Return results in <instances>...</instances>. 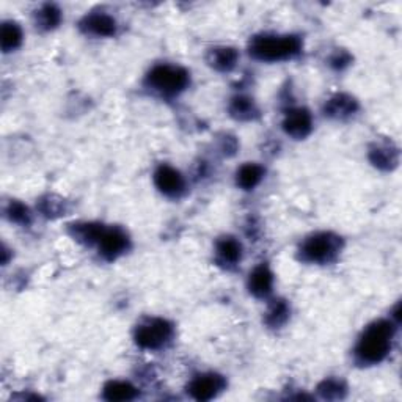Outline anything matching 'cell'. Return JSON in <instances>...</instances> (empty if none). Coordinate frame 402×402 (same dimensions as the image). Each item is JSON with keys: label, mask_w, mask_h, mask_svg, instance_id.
<instances>
[{"label": "cell", "mask_w": 402, "mask_h": 402, "mask_svg": "<svg viewBox=\"0 0 402 402\" xmlns=\"http://www.w3.org/2000/svg\"><path fill=\"white\" fill-rule=\"evenodd\" d=\"M82 25L85 27L87 32L96 36H112L116 32V21L112 16L106 15V13H93V15H88L83 19Z\"/></svg>", "instance_id": "11"}, {"label": "cell", "mask_w": 402, "mask_h": 402, "mask_svg": "<svg viewBox=\"0 0 402 402\" xmlns=\"http://www.w3.org/2000/svg\"><path fill=\"white\" fill-rule=\"evenodd\" d=\"M146 83L155 92L165 96H173L183 92L189 83V73L179 67L159 64L148 74Z\"/></svg>", "instance_id": "4"}, {"label": "cell", "mask_w": 402, "mask_h": 402, "mask_svg": "<svg viewBox=\"0 0 402 402\" xmlns=\"http://www.w3.org/2000/svg\"><path fill=\"white\" fill-rule=\"evenodd\" d=\"M129 239L126 233L120 228H104L98 239L99 253L106 259H115L127 250Z\"/></svg>", "instance_id": "7"}, {"label": "cell", "mask_w": 402, "mask_h": 402, "mask_svg": "<svg viewBox=\"0 0 402 402\" xmlns=\"http://www.w3.org/2000/svg\"><path fill=\"white\" fill-rule=\"evenodd\" d=\"M319 391L324 398H328V399L341 398L342 393H345V385H342L340 380L330 379V380L324 382V384L319 387Z\"/></svg>", "instance_id": "22"}, {"label": "cell", "mask_w": 402, "mask_h": 402, "mask_svg": "<svg viewBox=\"0 0 402 402\" xmlns=\"http://www.w3.org/2000/svg\"><path fill=\"white\" fill-rule=\"evenodd\" d=\"M60 10L54 5H44L40 13H38V21H40L41 27L44 29H54L55 25L60 22Z\"/></svg>", "instance_id": "20"}, {"label": "cell", "mask_w": 402, "mask_h": 402, "mask_svg": "<svg viewBox=\"0 0 402 402\" xmlns=\"http://www.w3.org/2000/svg\"><path fill=\"white\" fill-rule=\"evenodd\" d=\"M173 336V327L165 319L153 317L141 322L135 328V342L144 349H160L164 347Z\"/></svg>", "instance_id": "5"}, {"label": "cell", "mask_w": 402, "mask_h": 402, "mask_svg": "<svg viewBox=\"0 0 402 402\" xmlns=\"http://www.w3.org/2000/svg\"><path fill=\"white\" fill-rule=\"evenodd\" d=\"M341 250V241L332 233H317L302 244L300 256L303 261L326 264L333 261Z\"/></svg>", "instance_id": "3"}, {"label": "cell", "mask_w": 402, "mask_h": 402, "mask_svg": "<svg viewBox=\"0 0 402 402\" xmlns=\"http://www.w3.org/2000/svg\"><path fill=\"white\" fill-rule=\"evenodd\" d=\"M8 217L16 223H29L30 222V212L27 207L18 201H13L8 207Z\"/></svg>", "instance_id": "23"}, {"label": "cell", "mask_w": 402, "mask_h": 402, "mask_svg": "<svg viewBox=\"0 0 402 402\" xmlns=\"http://www.w3.org/2000/svg\"><path fill=\"white\" fill-rule=\"evenodd\" d=\"M137 396V388L129 382L113 380L104 387V399L107 401H131Z\"/></svg>", "instance_id": "14"}, {"label": "cell", "mask_w": 402, "mask_h": 402, "mask_svg": "<svg viewBox=\"0 0 402 402\" xmlns=\"http://www.w3.org/2000/svg\"><path fill=\"white\" fill-rule=\"evenodd\" d=\"M207 62L219 71H230L237 62V52L233 48H216L209 52Z\"/></svg>", "instance_id": "15"}, {"label": "cell", "mask_w": 402, "mask_h": 402, "mask_svg": "<svg viewBox=\"0 0 402 402\" xmlns=\"http://www.w3.org/2000/svg\"><path fill=\"white\" fill-rule=\"evenodd\" d=\"M311 126H313V118H311L308 110L305 109H293L283 121L284 132L294 139L307 137L311 131Z\"/></svg>", "instance_id": "9"}, {"label": "cell", "mask_w": 402, "mask_h": 402, "mask_svg": "<svg viewBox=\"0 0 402 402\" xmlns=\"http://www.w3.org/2000/svg\"><path fill=\"white\" fill-rule=\"evenodd\" d=\"M288 314H289L288 305L282 300L275 302L269 310L268 317H265V322H268L272 327L282 326V324L288 319Z\"/></svg>", "instance_id": "21"}, {"label": "cell", "mask_w": 402, "mask_h": 402, "mask_svg": "<svg viewBox=\"0 0 402 402\" xmlns=\"http://www.w3.org/2000/svg\"><path fill=\"white\" fill-rule=\"evenodd\" d=\"M230 110L236 118H241V120H250L253 118V115L256 113L255 102H253L250 98H245V96H237V98L233 99Z\"/></svg>", "instance_id": "19"}, {"label": "cell", "mask_w": 402, "mask_h": 402, "mask_svg": "<svg viewBox=\"0 0 402 402\" xmlns=\"http://www.w3.org/2000/svg\"><path fill=\"white\" fill-rule=\"evenodd\" d=\"M217 259L225 265H235L242 258V245L235 237H223L217 242Z\"/></svg>", "instance_id": "12"}, {"label": "cell", "mask_w": 402, "mask_h": 402, "mask_svg": "<svg viewBox=\"0 0 402 402\" xmlns=\"http://www.w3.org/2000/svg\"><path fill=\"white\" fill-rule=\"evenodd\" d=\"M371 160H373L374 165L388 170V168L396 165L398 151L393 150V148H388V146H377L374 151H371Z\"/></svg>", "instance_id": "18"}, {"label": "cell", "mask_w": 402, "mask_h": 402, "mask_svg": "<svg viewBox=\"0 0 402 402\" xmlns=\"http://www.w3.org/2000/svg\"><path fill=\"white\" fill-rule=\"evenodd\" d=\"M274 288V274H272L268 265H258L253 269L249 278V289L253 296L268 297Z\"/></svg>", "instance_id": "10"}, {"label": "cell", "mask_w": 402, "mask_h": 402, "mask_svg": "<svg viewBox=\"0 0 402 402\" xmlns=\"http://www.w3.org/2000/svg\"><path fill=\"white\" fill-rule=\"evenodd\" d=\"M394 326L391 321H375L365 328L355 347V356L366 365L380 363L391 349Z\"/></svg>", "instance_id": "1"}, {"label": "cell", "mask_w": 402, "mask_h": 402, "mask_svg": "<svg viewBox=\"0 0 402 402\" xmlns=\"http://www.w3.org/2000/svg\"><path fill=\"white\" fill-rule=\"evenodd\" d=\"M300 50V40L297 36L286 35H263L251 41L250 52L259 60L282 62L294 57Z\"/></svg>", "instance_id": "2"}, {"label": "cell", "mask_w": 402, "mask_h": 402, "mask_svg": "<svg viewBox=\"0 0 402 402\" xmlns=\"http://www.w3.org/2000/svg\"><path fill=\"white\" fill-rule=\"evenodd\" d=\"M356 101L347 95H338L330 99L326 106V112L335 118H342V116L352 115L356 110Z\"/></svg>", "instance_id": "16"}, {"label": "cell", "mask_w": 402, "mask_h": 402, "mask_svg": "<svg viewBox=\"0 0 402 402\" xmlns=\"http://www.w3.org/2000/svg\"><path fill=\"white\" fill-rule=\"evenodd\" d=\"M264 176V168L258 164H245L237 170L236 181L237 186L242 187L244 190H251L261 183Z\"/></svg>", "instance_id": "13"}, {"label": "cell", "mask_w": 402, "mask_h": 402, "mask_svg": "<svg viewBox=\"0 0 402 402\" xmlns=\"http://www.w3.org/2000/svg\"><path fill=\"white\" fill-rule=\"evenodd\" d=\"M4 52H11L22 41V30L16 22H5L2 25V35H0Z\"/></svg>", "instance_id": "17"}, {"label": "cell", "mask_w": 402, "mask_h": 402, "mask_svg": "<svg viewBox=\"0 0 402 402\" xmlns=\"http://www.w3.org/2000/svg\"><path fill=\"white\" fill-rule=\"evenodd\" d=\"M225 380L217 374H201L189 384V393L193 399L207 401L223 390Z\"/></svg>", "instance_id": "8"}, {"label": "cell", "mask_w": 402, "mask_h": 402, "mask_svg": "<svg viewBox=\"0 0 402 402\" xmlns=\"http://www.w3.org/2000/svg\"><path fill=\"white\" fill-rule=\"evenodd\" d=\"M154 183L158 189L167 197H179L186 189V181L176 168L160 165L154 173Z\"/></svg>", "instance_id": "6"}]
</instances>
